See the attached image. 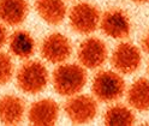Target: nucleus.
Instances as JSON below:
<instances>
[{"instance_id": "5", "label": "nucleus", "mask_w": 149, "mask_h": 126, "mask_svg": "<svg viewBox=\"0 0 149 126\" xmlns=\"http://www.w3.org/2000/svg\"><path fill=\"white\" fill-rule=\"evenodd\" d=\"M64 111L73 124H87L95 119L97 114V102L88 95H73L66 101Z\"/></svg>"}, {"instance_id": "17", "label": "nucleus", "mask_w": 149, "mask_h": 126, "mask_svg": "<svg viewBox=\"0 0 149 126\" xmlns=\"http://www.w3.org/2000/svg\"><path fill=\"white\" fill-rule=\"evenodd\" d=\"M15 66L11 57L6 53L0 52V85L7 84L12 79Z\"/></svg>"}, {"instance_id": "2", "label": "nucleus", "mask_w": 149, "mask_h": 126, "mask_svg": "<svg viewBox=\"0 0 149 126\" xmlns=\"http://www.w3.org/2000/svg\"><path fill=\"white\" fill-rule=\"evenodd\" d=\"M48 71L42 62L29 60L19 67L16 75L17 85L23 93L36 95L42 93L48 84Z\"/></svg>"}, {"instance_id": "1", "label": "nucleus", "mask_w": 149, "mask_h": 126, "mask_svg": "<svg viewBox=\"0 0 149 126\" xmlns=\"http://www.w3.org/2000/svg\"><path fill=\"white\" fill-rule=\"evenodd\" d=\"M53 88L59 95L71 97L82 91L87 83V72L77 64H59L52 75Z\"/></svg>"}, {"instance_id": "8", "label": "nucleus", "mask_w": 149, "mask_h": 126, "mask_svg": "<svg viewBox=\"0 0 149 126\" xmlns=\"http://www.w3.org/2000/svg\"><path fill=\"white\" fill-rule=\"evenodd\" d=\"M99 24L102 33L116 40L126 39L131 31V24L127 15L119 8L106 11L101 16Z\"/></svg>"}, {"instance_id": "9", "label": "nucleus", "mask_w": 149, "mask_h": 126, "mask_svg": "<svg viewBox=\"0 0 149 126\" xmlns=\"http://www.w3.org/2000/svg\"><path fill=\"white\" fill-rule=\"evenodd\" d=\"M107 59V47L105 42L97 37H88L81 43L78 60L81 65L89 70L101 67Z\"/></svg>"}, {"instance_id": "20", "label": "nucleus", "mask_w": 149, "mask_h": 126, "mask_svg": "<svg viewBox=\"0 0 149 126\" xmlns=\"http://www.w3.org/2000/svg\"><path fill=\"white\" fill-rule=\"evenodd\" d=\"M132 1L136 4H148L149 0H132Z\"/></svg>"}, {"instance_id": "6", "label": "nucleus", "mask_w": 149, "mask_h": 126, "mask_svg": "<svg viewBox=\"0 0 149 126\" xmlns=\"http://www.w3.org/2000/svg\"><path fill=\"white\" fill-rule=\"evenodd\" d=\"M142 62L139 49L132 43L123 42L114 48L111 57V64L114 70L123 75H131L136 72Z\"/></svg>"}, {"instance_id": "12", "label": "nucleus", "mask_w": 149, "mask_h": 126, "mask_svg": "<svg viewBox=\"0 0 149 126\" xmlns=\"http://www.w3.org/2000/svg\"><path fill=\"white\" fill-rule=\"evenodd\" d=\"M25 105L21 97L5 95L0 98V121L5 125H18L24 118Z\"/></svg>"}, {"instance_id": "11", "label": "nucleus", "mask_w": 149, "mask_h": 126, "mask_svg": "<svg viewBox=\"0 0 149 126\" xmlns=\"http://www.w3.org/2000/svg\"><path fill=\"white\" fill-rule=\"evenodd\" d=\"M29 13L26 0H0V22L3 24L17 26L22 24Z\"/></svg>"}, {"instance_id": "18", "label": "nucleus", "mask_w": 149, "mask_h": 126, "mask_svg": "<svg viewBox=\"0 0 149 126\" xmlns=\"http://www.w3.org/2000/svg\"><path fill=\"white\" fill-rule=\"evenodd\" d=\"M7 39H8L7 30L5 28V25L1 22H0V49H1L5 46V43L7 42Z\"/></svg>"}, {"instance_id": "16", "label": "nucleus", "mask_w": 149, "mask_h": 126, "mask_svg": "<svg viewBox=\"0 0 149 126\" xmlns=\"http://www.w3.org/2000/svg\"><path fill=\"white\" fill-rule=\"evenodd\" d=\"M105 125L108 126H131L135 123V114L123 105H116L106 111Z\"/></svg>"}, {"instance_id": "3", "label": "nucleus", "mask_w": 149, "mask_h": 126, "mask_svg": "<svg viewBox=\"0 0 149 126\" xmlns=\"http://www.w3.org/2000/svg\"><path fill=\"white\" fill-rule=\"evenodd\" d=\"M91 91L101 102H113L124 95L125 82L114 71H100L93 79Z\"/></svg>"}, {"instance_id": "14", "label": "nucleus", "mask_w": 149, "mask_h": 126, "mask_svg": "<svg viewBox=\"0 0 149 126\" xmlns=\"http://www.w3.org/2000/svg\"><path fill=\"white\" fill-rule=\"evenodd\" d=\"M12 55L18 59H29L34 55L36 43L33 36L25 30H17L7 39Z\"/></svg>"}, {"instance_id": "19", "label": "nucleus", "mask_w": 149, "mask_h": 126, "mask_svg": "<svg viewBox=\"0 0 149 126\" xmlns=\"http://www.w3.org/2000/svg\"><path fill=\"white\" fill-rule=\"evenodd\" d=\"M141 47L146 53L149 54V34L143 36V39L141 40Z\"/></svg>"}, {"instance_id": "13", "label": "nucleus", "mask_w": 149, "mask_h": 126, "mask_svg": "<svg viewBox=\"0 0 149 126\" xmlns=\"http://www.w3.org/2000/svg\"><path fill=\"white\" fill-rule=\"evenodd\" d=\"M35 10L41 19L49 25L63 23L68 12L64 0H36Z\"/></svg>"}, {"instance_id": "7", "label": "nucleus", "mask_w": 149, "mask_h": 126, "mask_svg": "<svg viewBox=\"0 0 149 126\" xmlns=\"http://www.w3.org/2000/svg\"><path fill=\"white\" fill-rule=\"evenodd\" d=\"M72 53V44L65 35L53 33L46 37L41 44V54L51 64H63Z\"/></svg>"}, {"instance_id": "10", "label": "nucleus", "mask_w": 149, "mask_h": 126, "mask_svg": "<svg viewBox=\"0 0 149 126\" xmlns=\"http://www.w3.org/2000/svg\"><path fill=\"white\" fill-rule=\"evenodd\" d=\"M59 118V106L52 98L34 102L28 111V119L34 126H52Z\"/></svg>"}, {"instance_id": "15", "label": "nucleus", "mask_w": 149, "mask_h": 126, "mask_svg": "<svg viewBox=\"0 0 149 126\" xmlns=\"http://www.w3.org/2000/svg\"><path fill=\"white\" fill-rule=\"evenodd\" d=\"M127 102L137 111L149 109V79L139 78L127 90Z\"/></svg>"}, {"instance_id": "4", "label": "nucleus", "mask_w": 149, "mask_h": 126, "mask_svg": "<svg viewBox=\"0 0 149 126\" xmlns=\"http://www.w3.org/2000/svg\"><path fill=\"white\" fill-rule=\"evenodd\" d=\"M100 18L101 15L99 8L89 3H79L74 5L69 15L72 30L82 35L94 33L99 26Z\"/></svg>"}]
</instances>
